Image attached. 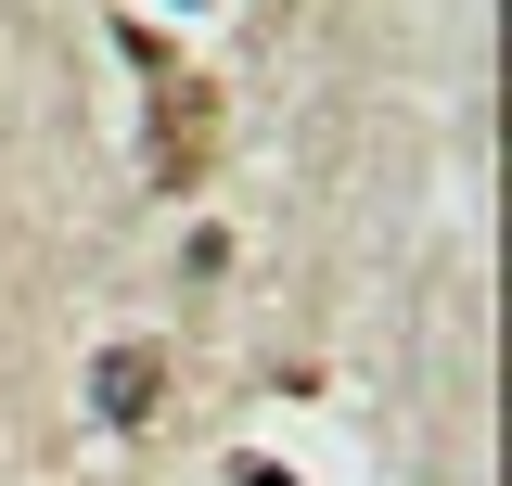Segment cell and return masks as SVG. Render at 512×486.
I'll list each match as a JSON object with an SVG mask.
<instances>
[{"mask_svg":"<svg viewBox=\"0 0 512 486\" xmlns=\"http://www.w3.org/2000/svg\"><path fill=\"white\" fill-rule=\"evenodd\" d=\"M205 167H218V90H205V77H167V90H154V141H141V180L192 192Z\"/></svg>","mask_w":512,"mask_h":486,"instance_id":"obj_1","label":"cell"},{"mask_svg":"<svg viewBox=\"0 0 512 486\" xmlns=\"http://www.w3.org/2000/svg\"><path fill=\"white\" fill-rule=\"evenodd\" d=\"M154 410V346H116L103 359V423H141Z\"/></svg>","mask_w":512,"mask_h":486,"instance_id":"obj_2","label":"cell"}]
</instances>
